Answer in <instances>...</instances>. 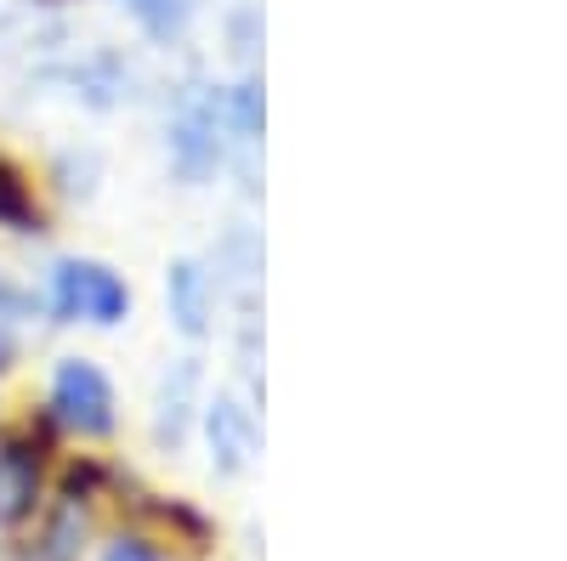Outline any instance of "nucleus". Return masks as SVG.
<instances>
[{
    "mask_svg": "<svg viewBox=\"0 0 567 561\" xmlns=\"http://www.w3.org/2000/svg\"><path fill=\"white\" fill-rule=\"evenodd\" d=\"M233 143H227V120H221V85H199L187 91L182 108L171 114V165L187 181H205L227 165Z\"/></svg>",
    "mask_w": 567,
    "mask_h": 561,
    "instance_id": "f257e3e1",
    "label": "nucleus"
},
{
    "mask_svg": "<svg viewBox=\"0 0 567 561\" xmlns=\"http://www.w3.org/2000/svg\"><path fill=\"white\" fill-rule=\"evenodd\" d=\"M52 312L63 323L85 318V323H120L131 312V290L109 261H58L52 267Z\"/></svg>",
    "mask_w": 567,
    "mask_h": 561,
    "instance_id": "f03ea898",
    "label": "nucleus"
},
{
    "mask_svg": "<svg viewBox=\"0 0 567 561\" xmlns=\"http://www.w3.org/2000/svg\"><path fill=\"white\" fill-rule=\"evenodd\" d=\"M52 414L80 437H109L114 432V386L91 357H69L52 374Z\"/></svg>",
    "mask_w": 567,
    "mask_h": 561,
    "instance_id": "7ed1b4c3",
    "label": "nucleus"
},
{
    "mask_svg": "<svg viewBox=\"0 0 567 561\" xmlns=\"http://www.w3.org/2000/svg\"><path fill=\"white\" fill-rule=\"evenodd\" d=\"M205 437H210V465H216V477H239L245 465L256 459V448H261L256 414H250L239 397H233V392H221V397L205 403Z\"/></svg>",
    "mask_w": 567,
    "mask_h": 561,
    "instance_id": "20e7f679",
    "label": "nucleus"
},
{
    "mask_svg": "<svg viewBox=\"0 0 567 561\" xmlns=\"http://www.w3.org/2000/svg\"><path fill=\"white\" fill-rule=\"evenodd\" d=\"M165 301H171V318H176V330L182 335H205L210 330V318H216V272H205V261H176L165 272Z\"/></svg>",
    "mask_w": 567,
    "mask_h": 561,
    "instance_id": "39448f33",
    "label": "nucleus"
},
{
    "mask_svg": "<svg viewBox=\"0 0 567 561\" xmlns=\"http://www.w3.org/2000/svg\"><path fill=\"white\" fill-rule=\"evenodd\" d=\"M40 499V454L29 443H0V528H18Z\"/></svg>",
    "mask_w": 567,
    "mask_h": 561,
    "instance_id": "423d86ee",
    "label": "nucleus"
},
{
    "mask_svg": "<svg viewBox=\"0 0 567 561\" xmlns=\"http://www.w3.org/2000/svg\"><path fill=\"white\" fill-rule=\"evenodd\" d=\"M194 397H199V363L194 357H182L171 374H165V386H159V414H154V437L165 448H176L187 437V419H194Z\"/></svg>",
    "mask_w": 567,
    "mask_h": 561,
    "instance_id": "0eeeda50",
    "label": "nucleus"
},
{
    "mask_svg": "<svg viewBox=\"0 0 567 561\" xmlns=\"http://www.w3.org/2000/svg\"><path fill=\"white\" fill-rule=\"evenodd\" d=\"M80 539H85V510L80 499H63L58 517L45 522L40 544L29 550V561H80Z\"/></svg>",
    "mask_w": 567,
    "mask_h": 561,
    "instance_id": "6e6552de",
    "label": "nucleus"
},
{
    "mask_svg": "<svg viewBox=\"0 0 567 561\" xmlns=\"http://www.w3.org/2000/svg\"><path fill=\"white\" fill-rule=\"evenodd\" d=\"M120 7L148 29L159 45H171V40H182L187 34V23H194V0H120Z\"/></svg>",
    "mask_w": 567,
    "mask_h": 561,
    "instance_id": "1a4fd4ad",
    "label": "nucleus"
},
{
    "mask_svg": "<svg viewBox=\"0 0 567 561\" xmlns=\"http://www.w3.org/2000/svg\"><path fill=\"white\" fill-rule=\"evenodd\" d=\"M0 227H12V232H34L40 227V210L29 199V187L18 181V170L0 165Z\"/></svg>",
    "mask_w": 567,
    "mask_h": 561,
    "instance_id": "9d476101",
    "label": "nucleus"
},
{
    "mask_svg": "<svg viewBox=\"0 0 567 561\" xmlns=\"http://www.w3.org/2000/svg\"><path fill=\"white\" fill-rule=\"evenodd\" d=\"M103 561H159V550L142 544V539H114V544L103 550Z\"/></svg>",
    "mask_w": 567,
    "mask_h": 561,
    "instance_id": "9b49d317",
    "label": "nucleus"
}]
</instances>
